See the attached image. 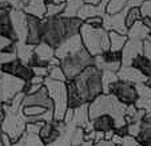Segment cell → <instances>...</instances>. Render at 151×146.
Segmentation results:
<instances>
[{
    "label": "cell",
    "mask_w": 151,
    "mask_h": 146,
    "mask_svg": "<svg viewBox=\"0 0 151 146\" xmlns=\"http://www.w3.org/2000/svg\"><path fill=\"white\" fill-rule=\"evenodd\" d=\"M84 24L79 17H44L42 20V42L56 50L66 39L80 34Z\"/></svg>",
    "instance_id": "1"
},
{
    "label": "cell",
    "mask_w": 151,
    "mask_h": 146,
    "mask_svg": "<svg viewBox=\"0 0 151 146\" xmlns=\"http://www.w3.org/2000/svg\"><path fill=\"white\" fill-rule=\"evenodd\" d=\"M127 105L122 103L114 94H102L95 100L88 105L90 119L100 117V115H110L114 118L116 130L127 126L126 122V113H127Z\"/></svg>",
    "instance_id": "2"
},
{
    "label": "cell",
    "mask_w": 151,
    "mask_h": 146,
    "mask_svg": "<svg viewBox=\"0 0 151 146\" xmlns=\"http://www.w3.org/2000/svg\"><path fill=\"white\" fill-rule=\"evenodd\" d=\"M72 83L83 103H91L103 94V71L95 66H90L78 75Z\"/></svg>",
    "instance_id": "3"
},
{
    "label": "cell",
    "mask_w": 151,
    "mask_h": 146,
    "mask_svg": "<svg viewBox=\"0 0 151 146\" xmlns=\"http://www.w3.org/2000/svg\"><path fill=\"white\" fill-rule=\"evenodd\" d=\"M80 36H82L84 48L94 58L110 51L109 31H106L103 27L95 28L84 23L80 28Z\"/></svg>",
    "instance_id": "4"
},
{
    "label": "cell",
    "mask_w": 151,
    "mask_h": 146,
    "mask_svg": "<svg viewBox=\"0 0 151 146\" xmlns=\"http://www.w3.org/2000/svg\"><path fill=\"white\" fill-rule=\"evenodd\" d=\"M44 86L50 94V98L54 103V121L63 122L66 113L68 110V90L67 83L46 78Z\"/></svg>",
    "instance_id": "5"
},
{
    "label": "cell",
    "mask_w": 151,
    "mask_h": 146,
    "mask_svg": "<svg viewBox=\"0 0 151 146\" xmlns=\"http://www.w3.org/2000/svg\"><path fill=\"white\" fill-rule=\"evenodd\" d=\"M94 64H95V58L86 48L60 60V67H62L64 75L67 77V82L74 80L87 67L94 66Z\"/></svg>",
    "instance_id": "6"
},
{
    "label": "cell",
    "mask_w": 151,
    "mask_h": 146,
    "mask_svg": "<svg viewBox=\"0 0 151 146\" xmlns=\"http://www.w3.org/2000/svg\"><path fill=\"white\" fill-rule=\"evenodd\" d=\"M4 109H6V119L1 123V130L4 134H7L11 138L12 143L17 142L26 133V115L23 114V109L17 113H14L7 109L6 105H4Z\"/></svg>",
    "instance_id": "7"
},
{
    "label": "cell",
    "mask_w": 151,
    "mask_h": 146,
    "mask_svg": "<svg viewBox=\"0 0 151 146\" xmlns=\"http://www.w3.org/2000/svg\"><path fill=\"white\" fill-rule=\"evenodd\" d=\"M27 82L9 74L0 77V103H9L17 94L24 93Z\"/></svg>",
    "instance_id": "8"
},
{
    "label": "cell",
    "mask_w": 151,
    "mask_h": 146,
    "mask_svg": "<svg viewBox=\"0 0 151 146\" xmlns=\"http://www.w3.org/2000/svg\"><path fill=\"white\" fill-rule=\"evenodd\" d=\"M110 94H114L122 103L131 106L135 105L139 99V93L138 87L134 83H128L124 80H118L110 87Z\"/></svg>",
    "instance_id": "9"
},
{
    "label": "cell",
    "mask_w": 151,
    "mask_h": 146,
    "mask_svg": "<svg viewBox=\"0 0 151 146\" xmlns=\"http://www.w3.org/2000/svg\"><path fill=\"white\" fill-rule=\"evenodd\" d=\"M95 67L102 71H112L118 72L122 67V52L107 51L103 55L95 56Z\"/></svg>",
    "instance_id": "10"
},
{
    "label": "cell",
    "mask_w": 151,
    "mask_h": 146,
    "mask_svg": "<svg viewBox=\"0 0 151 146\" xmlns=\"http://www.w3.org/2000/svg\"><path fill=\"white\" fill-rule=\"evenodd\" d=\"M127 14H128L127 8H126L124 11L119 12V14H115V15L106 14L104 17H103V28L109 32L114 31V32H118V34L127 35L128 28H127V26H126Z\"/></svg>",
    "instance_id": "11"
},
{
    "label": "cell",
    "mask_w": 151,
    "mask_h": 146,
    "mask_svg": "<svg viewBox=\"0 0 151 146\" xmlns=\"http://www.w3.org/2000/svg\"><path fill=\"white\" fill-rule=\"evenodd\" d=\"M11 16V22H12V27L14 31L16 34V39L17 42H27V35H28V15L23 11V9H11L9 12Z\"/></svg>",
    "instance_id": "12"
},
{
    "label": "cell",
    "mask_w": 151,
    "mask_h": 146,
    "mask_svg": "<svg viewBox=\"0 0 151 146\" xmlns=\"http://www.w3.org/2000/svg\"><path fill=\"white\" fill-rule=\"evenodd\" d=\"M83 48H84V46H83L82 36H80V34H78V35H74V36L64 40V42L55 50V56L59 60H62V59H64V58L70 56V55H74V54H76V52L82 51Z\"/></svg>",
    "instance_id": "13"
},
{
    "label": "cell",
    "mask_w": 151,
    "mask_h": 146,
    "mask_svg": "<svg viewBox=\"0 0 151 146\" xmlns=\"http://www.w3.org/2000/svg\"><path fill=\"white\" fill-rule=\"evenodd\" d=\"M67 125L64 122H58V121H52V122L44 123V126L42 127L39 135L42 138V141L46 145L58 141L63 135V133L66 132Z\"/></svg>",
    "instance_id": "14"
},
{
    "label": "cell",
    "mask_w": 151,
    "mask_h": 146,
    "mask_svg": "<svg viewBox=\"0 0 151 146\" xmlns=\"http://www.w3.org/2000/svg\"><path fill=\"white\" fill-rule=\"evenodd\" d=\"M143 40L138 39H128L124 48L122 50V66L128 67L132 66V62L137 56L143 55Z\"/></svg>",
    "instance_id": "15"
},
{
    "label": "cell",
    "mask_w": 151,
    "mask_h": 146,
    "mask_svg": "<svg viewBox=\"0 0 151 146\" xmlns=\"http://www.w3.org/2000/svg\"><path fill=\"white\" fill-rule=\"evenodd\" d=\"M1 71L4 74H9V75H14V77L19 78V79H23L26 80L27 83L34 78V72H32L31 67H28L27 64H24L22 60L16 59L11 63H7L4 66H1Z\"/></svg>",
    "instance_id": "16"
},
{
    "label": "cell",
    "mask_w": 151,
    "mask_h": 146,
    "mask_svg": "<svg viewBox=\"0 0 151 146\" xmlns=\"http://www.w3.org/2000/svg\"><path fill=\"white\" fill-rule=\"evenodd\" d=\"M27 106H39L44 107L47 110H54V103H52V99L50 98V94L47 91L46 86H43L35 94L26 95V98L23 100V107Z\"/></svg>",
    "instance_id": "17"
},
{
    "label": "cell",
    "mask_w": 151,
    "mask_h": 146,
    "mask_svg": "<svg viewBox=\"0 0 151 146\" xmlns=\"http://www.w3.org/2000/svg\"><path fill=\"white\" fill-rule=\"evenodd\" d=\"M11 9L12 8L8 4H6V3L0 4V35L9 38V39H12L14 42H17L16 34H15L14 27H12L11 16H9Z\"/></svg>",
    "instance_id": "18"
},
{
    "label": "cell",
    "mask_w": 151,
    "mask_h": 146,
    "mask_svg": "<svg viewBox=\"0 0 151 146\" xmlns=\"http://www.w3.org/2000/svg\"><path fill=\"white\" fill-rule=\"evenodd\" d=\"M118 78H119V80H124V82L134 83V85H142V83L148 82V78L132 66H122L118 71Z\"/></svg>",
    "instance_id": "19"
},
{
    "label": "cell",
    "mask_w": 151,
    "mask_h": 146,
    "mask_svg": "<svg viewBox=\"0 0 151 146\" xmlns=\"http://www.w3.org/2000/svg\"><path fill=\"white\" fill-rule=\"evenodd\" d=\"M27 23H28L27 43L32 44V46H37L39 43H42V20L28 15Z\"/></svg>",
    "instance_id": "20"
},
{
    "label": "cell",
    "mask_w": 151,
    "mask_h": 146,
    "mask_svg": "<svg viewBox=\"0 0 151 146\" xmlns=\"http://www.w3.org/2000/svg\"><path fill=\"white\" fill-rule=\"evenodd\" d=\"M88 105L90 103H84L80 107L74 110V117H72V121L70 122V125H72L75 127H82V129H84V132L88 129L90 123H91Z\"/></svg>",
    "instance_id": "21"
},
{
    "label": "cell",
    "mask_w": 151,
    "mask_h": 146,
    "mask_svg": "<svg viewBox=\"0 0 151 146\" xmlns=\"http://www.w3.org/2000/svg\"><path fill=\"white\" fill-rule=\"evenodd\" d=\"M91 129H92V132H99L104 134L107 132L116 130V125H115L114 118L104 114L91 121Z\"/></svg>",
    "instance_id": "22"
},
{
    "label": "cell",
    "mask_w": 151,
    "mask_h": 146,
    "mask_svg": "<svg viewBox=\"0 0 151 146\" xmlns=\"http://www.w3.org/2000/svg\"><path fill=\"white\" fill-rule=\"evenodd\" d=\"M23 11L27 15H29V16H34V17L43 20L46 17L47 1L46 0H28V3L24 7Z\"/></svg>",
    "instance_id": "23"
},
{
    "label": "cell",
    "mask_w": 151,
    "mask_h": 146,
    "mask_svg": "<svg viewBox=\"0 0 151 146\" xmlns=\"http://www.w3.org/2000/svg\"><path fill=\"white\" fill-rule=\"evenodd\" d=\"M139 146H151V113H146L140 122V132L137 137Z\"/></svg>",
    "instance_id": "24"
},
{
    "label": "cell",
    "mask_w": 151,
    "mask_h": 146,
    "mask_svg": "<svg viewBox=\"0 0 151 146\" xmlns=\"http://www.w3.org/2000/svg\"><path fill=\"white\" fill-rule=\"evenodd\" d=\"M127 38L128 39H138V40H147L151 38V30L143 23V19L134 23L127 32Z\"/></svg>",
    "instance_id": "25"
},
{
    "label": "cell",
    "mask_w": 151,
    "mask_h": 146,
    "mask_svg": "<svg viewBox=\"0 0 151 146\" xmlns=\"http://www.w3.org/2000/svg\"><path fill=\"white\" fill-rule=\"evenodd\" d=\"M34 51H35V46H32V44H28L27 42H16L17 59L22 60L27 66H28L29 60L34 56Z\"/></svg>",
    "instance_id": "26"
},
{
    "label": "cell",
    "mask_w": 151,
    "mask_h": 146,
    "mask_svg": "<svg viewBox=\"0 0 151 146\" xmlns=\"http://www.w3.org/2000/svg\"><path fill=\"white\" fill-rule=\"evenodd\" d=\"M110 36V51L112 52H122V50L124 48L126 43H127V35H122L118 32H109Z\"/></svg>",
    "instance_id": "27"
},
{
    "label": "cell",
    "mask_w": 151,
    "mask_h": 146,
    "mask_svg": "<svg viewBox=\"0 0 151 146\" xmlns=\"http://www.w3.org/2000/svg\"><path fill=\"white\" fill-rule=\"evenodd\" d=\"M34 55L36 58H39L40 60L46 62V63L50 64V60L52 58H55V48H52L51 46L46 43H39L37 46H35V51H34Z\"/></svg>",
    "instance_id": "28"
},
{
    "label": "cell",
    "mask_w": 151,
    "mask_h": 146,
    "mask_svg": "<svg viewBox=\"0 0 151 146\" xmlns=\"http://www.w3.org/2000/svg\"><path fill=\"white\" fill-rule=\"evenodd\" d=\"M84 4L86 3L83 1V0H67L64 12H63L60 16H63V17H76L78 14H79V11L83 8Z\"/></svg>",
    "instance_id": "29"
},
{
    "label": "cell",
    "mask_w": 151,
    "mask_h": 146,
    "mask_svg": "<svg viewBox=\"0 0 151 146\" xmlns=\"http://www.w3.org/2000/svg\"><path fill=\"white\" fill-rule=\"evenodd\" d=\"M67 90H68V109L75 110V109H78V107H80L82 105H84L82 98H80L79 94H78L72 80H68V82H67Z\"/></svg>",
    "instance_id": "30"
},
{
    "label": "cell",
    "mask_w": 151,
    "mask_h": 146,
    "mask_svg": "<svg viewBox=\"0 0 151 146\" xmlns=\"http://www.w3.org/2000/svg\"><path fill=\"white\" fill-rule=\"evenodd\" d=\"M75 129H76V127L68 123L66 127V132L63 133L62 137H60L58 141H55V142L50 143V145H47V146H71V134Z\"/></svg>",
    "instance_id": "31"
},
{
    "label": "cell",
    "mask_w": 151,
    "mask_h": 146,
    "mask_svg": "<svg viewBox=\"0 0 151 146\" xmlns=\"http://www.w3.org/2000/svg\"><path fill=\"white\" fill-rule=\"evenodd\" d=\"M127 1L128 0H110L109 6H107V14L115 15L124 11L126 7H127Z\"/></svg>",
    "instance_id": "32"
},
{
    "label": "cell",
    "mask_w": 151,
    "mask_h": 146,
    "mask_svg": "<svg viewBox=\"0 0 151 146\" xmlns=\"http://www.w3.org/2000/svg\"><path fill=\"white\" fill-rule=\"evenodd\" d=\"M142 19H143V15H142L140 8L128 9L127 17H126V26H127V28H130L134 23H137V22H139V20H142Z\"/></svg>",
    "instance_id": "33"
},
{
    "label": "cell",
    "mask_w": 151,
    "mask_h": 146,
    "mask_svg": "<svg viewBox=\"0 0 151 146\" xmlns=\"http://www.w3.org/2000/svg\"><path fill=\"white\" fill-rule=\"evenodd\" d=\"M16 52V42L0 35V52Z\"/></svg>",
    "instance_id": "34"
},
{
    "label": "cell",
    "mask_w": 151,
    "mask_h": 146,
    "mask_svg": "<svg viewBox=\"0 0 151 146\" xmlns=\"http://www.w3.org/2000/svg\"><path fill=\"white\" fill-rule=\"evenodd\" d=\"M22 139L24 141V145L26 146H47L46 143L42 141L40 135H37V134H28V133H24Z\"/></svg>",
    "instance_id": "35"
},
{
    "label": "cell",
    "mask_w": 151,
    "mask_h": 146,
    "mask_svg": "<svg viewBox=\"0 0 151 146\" xmlns=\"http://www.w3.org/2000/svg\"><path fill=\"white\" fill-rule=\"evenodd\" d=\"M86 141V132L82 127H76L71 134V146H80Z\"/></svg>",
    "instance_id": "36"
},
{
    "label": "cell",
    "mask_w": 151,
    "mask_h": 146,
    "mask_svg": "<svg viewBox=\"0 0 151 146\" xmlns=\"http://www.w3.org/2000/svg\"><path fill=\"white\" fill-rule=\"evenodd\" d=\"M48 69H50L48 78H51V79H54V80H59V82L67 83V77L64 75V72H63L60 66H50Z\"/></svg>",
    "instance_id": "37"
},
{
    "label": "cell",
    "mask_w": 151,
    "mask_h": 146,
    "mask_svg": "<svg viewBox=\"0 0 151 146\" xmlns=\"http://www.w3.org/2000/svg\"><path fill=\"white\" fill-rule=\"evenodd\" d=\"M64 8H66V4H60V6H56V4H47V12H46V17H56L60 16V15L64 12Z\"/></svg>",
    "instance_id": "38"
},
{
    "label": "cell",
    "mask_w": 151,
    "mask_h": 146,
    "mask_svg": "<svg viewBox=\"0 0 151 146\" xmlns=\"http://www.w3.org/2000/svg\"><path fill=\"white\" fill-rule=\"evenodd\" d=\"M47 109L44 107H39V106H27L23 107V114L26 117H40V115L46 114Z\"/></svg>",
    "instance_id": "39"
},
{
    "label": "cell",
    "mask_w": 151,
    "mask_h": 146,
    "mask_svg": "<svg viewBox=\"0 0 151 146\" xmlns=\"http://www.w3.org/2000/svg\"><path fill=\"white\" fill-rule=\"evenodd\" d=\"M17 59L16 52H0V66H4L7 63H11Z\"/></svg>",
    "instance_id": "40"
},
{
    "label": "cell",
    "mask_w": 151,
    "mask_h": 146,
    "mask_svg": "<svg viewBox=\"0 0 151 146\" xmlns=\"http://www.w3.org/2000/svg\"><path fill=\"white\" fill-rule=\"evenodd\" d=\"M44 123H46V122L27 123V126H26V133H28V134H37V135H39V133H40V130H42V127L44 126Z\"/></svg>",
    "instance_id": "41"
},
{
    "label": "cell",
    "mask_w": 151,
    "mask_h": 146,
    "mask_svg": "<svg viewBox=\"0 0 151 146\" xmlns=\"http://www.w3.org/2000/svg\"><path fill=\"white\" fill-rule=\"evenodd\" d=\"M0 3H7L14 9H24L28 0H0Z\"/></svg>",
    "instance_id": "42"
},
{
    "label": "cell",
    "mask_w": 151,
    "mask_h": 146,
    "mask_svg": "<svg viewBox=\"0 0 151 146\" xmlns=\"http://www.w3.org/2000/svg\"><path fill=\"white\" fill-rule=\"evenodd\" d=\"M48 67H32L31 70H32V72H34V77L48 78V75H50V69Z\"/></svg>",
    "instance_id": "43"
},
{
    "label": "cell",
    "mask_w": 151,
    "mask_h": 146,
    "mask_svg": "<svg viewBox=\"0 0 151 146\" xmlns=\"http://www.w3.org/2000/svg\"><path fill=\"white\" fill-rule=\"evenodd\" d=\"M84 23L91 26V27H95V28L103 27V17H90V19L86 20Z\"/></svg>",
    "instance_id": "44"
},
{
    "label": "cell",
    "mask_w": 151,
    "mask_h": 146,
    "mask_svg": "<svg viewBox=\"0 0 151 146\" xmlns=\"http://www.w3.org/2000/svg\"><path fill=\"white\" fill-rule=\"evenodd\" d=\"M143 56H146L151 62V38L145 40V44H143Z\"/></svg>",
    "instance_id": "45"
},
{
    "label": "cell",
    "mask_w": 151,
    "mask_h": 146,
    "mask_svg": "<svg viewBox=\"0 0 151 146\" xmlns=\"http://www.w3.org/2000/svg\"><path fill=\"white\" fill-rule=\"evenodd\" d=\"M147 0H128L127 1V9H131V8H142V6L146 3Z\"/></svg>",
    "instance_id": "46"
},
{
    "label": "cell",
    "mask_w": 151,
    "mask_h": 146,
    "mask_svg": "<svg viewBox=\"0 0 151 146\" xmlns=\"http://www.w3.org/2000/svg\"><path fill=\"white\" fill-rule=\"evenodd\" d=\"M140 11H142L143 17H150L151 19V0H147V1L143 4Z\"/></svg>",
    "instance_id": "47"
},
{
    "label": "cell",
    "mask_w": 151,
    "mask_h": 146,
    "mask_svg": "<svg viewBox=\"0 0 151 146\" xmlns=\"http://www.w3.org/2000/svg\"><path fill=\"white\" fill-rule=\"evenodd\" d=\"M122 146H139V143H138V141H137V138H135V137L126 135V137L123 138Z\"/></svg>",
    "instance_id": "48"
},
{
    "label": "cell",
    "mask_w": 151,
    "mask_h": 146,
    "mask_svg": "<svg viewBox=\"0 0 151 146\" xmlns=\"http://www.w3.org/2000/svg\"><path fill=\"white\" fill-rule=\"evenodd\" d=\"M123 138L124 137H122V135H119V134H116V132H115V135L112 137V143H114L115 146H122V143H123Z\"/></svg>",
    "instance_id": "49"
},
{
    "label": "cell",
    "mask_w": 151,
    "mask_h": 146,
    "mask_svg": "<svg viewBox=\"0 0 151 146\" xmlns=\"http://www.w3.org/2000/svg\"><path fill=\"white\" fill-rule=\"evenodd\" d=\"M44 80L46 78H40V77H34L31 80H29V85H44Z\"/></svg>",
    "instance_id": "50"
},
{
    "label": "cell",
    "mask_w": 151,
    "mask_h": 146,
    "mask_svg": "<svg viewBox=\"0 0 151 146\" xmlns=\"http://www.w3.org/2000/svg\"><path fill=\"white\" fill-rule=\"evenodd\" d=\"M1 139H3V145H4V146H11V145H12L11 138H9L7 134H4V133L1 134Z\"/></svg>",
    "instance_id": "51"
},
{
    "label": "cell",
    "mask_w": 151,
    "mask_h": 146,
    "mask_svg": "<svg viewBox=\"0 0 151 146\" xmlns=\"http://www.w3.org/2000/svg\"><path fill=\"white\" fill-rule=\"evenodd\" d=\"M95 146H115V145L112 143V141H106V139H103V141H100V142L95 143Z\"/></svg>",
    "instance_id": "52"
},
{
    "label": "cell",
    "mask_w": 151,
    "mask_h": 146,
    "mask_svg": "<svg viewBox=\"0 0 151 146\" xmlns=\"http://www.w3.org/2000/svg\"><path fill=\"white\" fill-rule=\"evenodd\" d=\"M115 132H116V130H112V132H107V133H104V139H106V141H111V139H112V137L115 135Z\"/></svg>",
    "instance_id": "53"
},
{
    "label": "cell",
    "mask_w": 151,
    "mask_h": 146,
    "mask_svg": "<svg viewBox=\"0 0 151 146\" xmlns=\"http://www.w3.org/2000/svg\"><path fill=\"white\" fill-rule=\"evenodd\" d=\"M86 4H91V6H98L102 0H83Z\"/></svg>",
    "instance_id": "54"
},
{
    "label": "cell",
    "mask_w": 151,
    "mask_h": 146,
    "mask_svg": "<svg viewBox=\"0 0 151 146\" xmlns=\"http://www.w3.org/2000/svg\"><path fill=\"white\" fill-rule=\"evenodd\" d=\"M143 23H145L146 26L151 30V19H150V17H143Z\"/></svg>",
    "instance_id": "55"
},
{
    "label": "cell",
    "mask_w": 151,
    "mask_h": 146,
    "mask_svg": "<svg viewBox=\"0 0 151 146\" xmlns=\"http://www.w3.org/2000/svg\"><path fill=\"white\" fill-rule=\"evenodd\" d=\"M52 4H56V6H60V4H66L67 0H52Z\"/></svg>",
    "instance_id": "56"
},
{
    "label": "cell",
    "mask_w": 151,
    "mask_h": 146,
    "mask_svg": "<svg viewBox=\"0 0 151 146\" xmlns=\"http://www.w3.org/2000/svg\"><path fill=\"white\" fill-rule=\"evenodd\" d=\"M80 146H95V142L94 141H84Z\"/></svg>",
    "instance_id": "57"
},
{
    "label": "cell",
    "mask_w": 151,
    "mask_h": 146,
    "mask_svg": "<svg viewBox=\"0 0 151 146\" xmlns=\"http://www.w3.org/2000/svg\"><path fill=\"white\" fill-rule=\"evenodd\" d=\"M11 146H26V145H24V141L22 139V138H20V139L17 141V142H14Z\"/></svg>",
    "instance_id": "58"
},
{
    "label": "cell",
    "mask_w": 151,
    "mask_h": 146,
    "mask_svg": "<svg viewBox=\"0 0 151 146\" xmlns=\"http://www.w3.org/2000/svg\"><path fill=\"white\" fill-rule=\"evenodd\" d=\"M146 85H148V86H150V89H151V74H150V77H148V82L146 83Z\"/></svg>",
    "instance_id": "59"
},
{
    "label": "cell",
    "mask_w": 151,
    "mask_h": 146,
    "mask_svg": "<svg viewBox=\"0 0 151 146\" xmlns=\"http://www.w3.org/2000/svg\"><path fill=\"white\" fill-rule=\"evenodd\" d=\"M1 134H3V133H1ZM0 146H4L3 145V139H1V135H0Z\"/></svg>",
    "instance_id": "60"
},
{
    "label": "cell",
    "mask_w": 151,
    "mask_h": 146,
    "mask_svg": "<svg viewBox=\"0 0 151 146\" xmlns=\"http://www.w3.org/2000/svg\"><path fill=\"white\" fill-rule=\"evenodd\" d=\"M3 75V71H1V66H0V77Z\"/></svg>",
    "instance_id": "61"
},
{
    "label": "cell",
    "mask_w": 151,
    "mask_h": 146,
    "mask_svg": "<svg viewBox=\"0 0 151 146\" xmlns=\"http://www.w3.org/2000/svg\"><path fill=\"white\" fill-rule=\"evenodd\" d=\"M46 1H47V4H50V3L52 1V0H46Z\"/></svg>",
    "instance_id": "62"
},
{
    "label": "cell",
    "mask_w": 151,
    "mask_h": 146,
    "mask_svg": "<svg viewBox=\"0 0 151 146\" xmlns=\"http://www.w3.org/2000/svg\"><path fill=\"white\" fill-rule=\"evenodd\" d=\"M1 133H3V130H1V127H0V135H1Z\"/></svg>",
    "instance_id": "63"
}]
</instances>
